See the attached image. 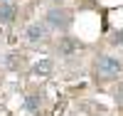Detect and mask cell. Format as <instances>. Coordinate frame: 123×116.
Wrapping results in <instances>:
<instances>
[{
  "label": "cell",
  "mask_w": 123,
  "mask_h": 116,
  "mask_svg": "<svg viewBox=\"0 0 123 116\" xmlns=\"http://www.w3.org/2000/svg\"><path fill=\"white\" fill-rule=\"evenodd\" d=\"M3 3H12V0H3Z\"/></svg>",
  "instance_id": "obj_11"
},
{
  "label": "cell",
  "mask_w": 123,
  "mask_h": 116,
  "mask_svg": "<svg viewBox=\"0 0 123 116\" xmlns=\"http://www.w3.org/2000/svg\"><path fill=\"white\" fill-rule=\"evenodd\" d=\"M52 69V59H44V62H37L35 64V72L39 74V72H49Z\"/></svg>",
  "instance_id": "obj_6"
},
{
  "label": "cell",
  "mask_w": 123,
  "mask_h": 116,
  "mask_svg": "<svg viewBox=\"0 0 123 116\" xmlns=\"http://www.w3.org/2000/svg\"><path fill=\"white\" fill-rule=\"evenodd\" d=\"M111 45H123V30H116V32L113 35H111Z\"/></svg>",
  "instance_id": "obj_7"
},
{
  "label": "cell",
  "mask_w": 123,
  "mask_h": 116,
  "mask_svg": "<svg viewBox=\"0 0 123 116\" xmlns=\"http://www.w3.org/2000/svg\"><path fill=\"white\" fill-rule=\"evenodd\" d=\"M76 49H81V42L76 37H62L59 40V52L62 55H74Z\"/></svg>",
  "instance_id": "obj_5"
},
{
  "label": "cell",
  "mask_w": 123,
  "mask_h": 116,
  "mask_svg": "<svg viewBox=\"0 0 123 116\" xmlns=\"http://www.w3.org/2000/svg\"><path fill=\"white\" fill-rule=\"evenodd\" d=\"M35 99H37V96H30V99H27V109H30V111L37 109V101H35Z\"/></svg>",
  "instance_id": "obj_9"
},
{
  "label": "cell",
  "mask_w": 123,
  "mask_h": 116,
  "mask_svg": "<svg viewBox=\"0 0 123 116\" xmlns=\"http://www.w3.org/2000/svg\"><path fill=\"white\" fill-rule=\"evenodd\" d=\"M25 37L32 42V45H39V42H44V40H47V25H44V22H32V25H27Z\"/></svg>",
  "instance_id": "obj_3"
},
{
  "label": "cell",
  "mask_w": 123,
  "mask_h": 116,
  "mask_svg": "<svg viewBox=\"0 0 123 116\" xmlns=\"http://www.w3.org/2000/svg\"><path fill=\"white\" fill-rule=\"evenodd\" d=\"M15 17H17L15 3H3V0H0V25H12Z\"/></svg>",
  "instance_id": "obj_4"
},
{
  "label": "cell",
  "mask_w": 123,
  "mask_h": 116,
  "mask_svg": "<svg viewBox=\"0 0 123 116\" xmlns=\"http://www.w3.org/2000/svg\"><path fill=\"white\" fill-rule=\"evenodd\" d=\"M52 3H57V5H59V3H62V0H52Z\"/></svg>",
  "instance_id": "obj_10"
},
{
  "label": "cell",
  "mask_w": 123,
  "mask_h": 116,
  "mask_svg": "<svg viewBox=\"0 0 123 116\" xmlns=\"http://www.w3.org/2000/svg\"><path fill=\"white\" fill-rule=\"evenodd\" d=\"M44 20H47V27H52V30H69L71 22H74V15L64 7H52Z\"/></svg>",
  "instance_id": "obj_2"
},
{
  "label": "cell",
  "mask_w": 123,
  "mask_h": 116,
  "mask_svg": "<svg viewBox=\"0 0 123 116\" xmlns=\"http://www.w3.org/2000/svg\"><path fill=\"white\" fill-rule=\"evenodd\" d=\"M113 99H116V101L121 104V106H123V82L116 87V91H113Z\"/></svg>",
  "instance_id": "obj_8"
},
{
  "label": "cell",
  "mask_w": 123,
  "mask_h": 116,
  "mask_svg": "<svg viewBox=\"0 0 123 116\" xmlns=\"http://www.w3.org/2000/svg\"><path fill=\"white\" fill-rule=\"evenodd\" d=\"M123 72V62L118 57H111V55H101L96 59V77L101 82H113L121 77Z\"/></svg>",
  "instance_id": "obj_1"
}]
</instances>
